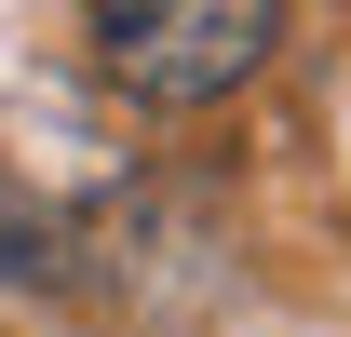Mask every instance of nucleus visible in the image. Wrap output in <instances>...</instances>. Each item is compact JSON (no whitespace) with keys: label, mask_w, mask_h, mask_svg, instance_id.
<instances>
[{"label":"nucleus","mask_w":351,"mask_h":337,"mask_svg":"<svg viewBox=\"0 0 351 337\" xmlns=\"http://www.w3.org/2000/svg\"><path fill=\"white\" fill-rule=\"evenodd\" d=\"M0 284L14 297H82V203H54L41 175H14L0 162Z\"/></svg>","instance_id":"nucleus-2"},{"label":"nucleus","mask_w":351,"mask_h":337,"mask_svg":"<svg viewBox=\"0 0 351 337\" xmlns=\"http://www.w3.org/2000/svg\"><path fill=\"white\" fill-rule=\"evenodd\" d=\"M82 41L135 108H230L284 54V0H82Z\"/></svg>","instance_id":"nucleus-1"}]
</instances>
